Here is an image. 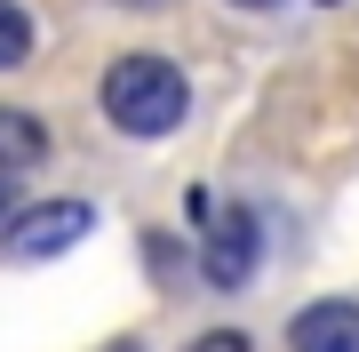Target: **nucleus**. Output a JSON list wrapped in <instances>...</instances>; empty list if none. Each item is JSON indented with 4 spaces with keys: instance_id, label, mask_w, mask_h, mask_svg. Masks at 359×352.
<instances>
[{
    "instance_id": "1",
    "label": "nucleus",
    "mask_w": 359,
    "mask_h": 352,
    "mask_svg": "<svg viewBox=\"0 0 359 352\" xmlns=\"http://www.w3.org/2000/svg\"><path fill=\"white\" fill-rule=\"evenodd\" d=\"M104 120H112L120 136H168L184 129V112H192V80H184L168 56H112L104 65V89H96Z\"/></svg>"
},
{
    "instance_id": "2",
    "label": "nucleus",
    "mask_w": 359,
    "mask_h": 352,
    "mask_svg": "<svg viewBox=\"0 0 359 352\" xmlns=\"http://www.w3.org/2000/svg\"><path fill=\"white\" fill-rule=\"evenodd\" d=\"M88 224H96L88 200H32V209H16L0 224V256L8 264H48V256H65V248L88 240Z\"/></svg>"
},
{
    "instance_id": "3",
    "label": "nucleus",
    "mask_w": 359,
    "mask_h": 352,
    "mask_svg": "<svg viewBox=\"0 0 359 352\" xmlns=\"http://www.w3.org/2000/svg\"><path fill=\"white\" fill-rule=\"evenodd\" d=\"M256 264H264V224L248 216V209H216V216H200V280L208 288H248L256 280Z\"/></svg>"
},
{
    "instance_id": "4",
    "label": "nucleus",
    "mask_w": 359,
    "mask_h": 352,
    "mask_svg": "<svg viewBox=\"0 0 359 352\" xmlns=\"http://www.w3.org/2000/svg\"><path fill=\"white\" fill-rule=\"evenodd\" d=\"M287 352H359V304L351 296H311L287 313Z\"/></svg>"
},
{
    "instance_id": "5",
    "label": "nucleus",
    "mask_w": 359,
    "mask_h": 352,
    "mask_svg": "<svg viewBox=\"0 0 359 352\" xmlns=\"http://www.w3.org/2000/svg\"><path fill=\"white\" fill-rule=\"evenodd\" d=\"M40 160H48V129H40L32 112L0 105V176H16V169H40Z\"/></svg>"
},
{
    "instance_id": "6",
    "label": "nucleus",
    "mask_w": 359,
    "mask_h": 352,
    "mask_svg": "<svg viewBox=\"0 0 359 352\" xmlns=\"http://www.w3.org/2000/svg\"><path fill=\"white\" fill-rule=\"evenodd\" d=\"M25 56H32V16L16 0H0V72H16Z\"/></svg>"
},
{
    "instance_id": "7",
    "label": "nucleus",
    "mask_w": 359,
    "mask_h": 352,
    "mask_svg": "<svg viewBox=\"0 0 359 352\" xmlns=\"http://www.w3.org/2000/svg\"><path fill=\"white\" fill-rule=\"evenodd\" d=\"M184 352H256V337H248V328H208V337H192Z\"/></svg>"
},
{
    "instance_id": "8",
    "label": "nucleus",
    "mask_w": 359,
    "mask_h": 352,
    "mask_svg": "<svg viewBox=\"0 0 359 352\" xmlns=\"http://www.w3.org/2000/svg\"><path fill=\"white\" fill-rule=\"evenodd\" d=\"M16 216V193H8V176H0V224H8Z\"/></svg>"
},
{
    "instance_id": "9",
    "label": "nucleus",
    "mask_w": 359,
    "mask_h": 352,
    "mask_svg": "<svg viewBox=\"0 0 359 352\" xmlns=\"http://www.w3.org/2000/svg\"><path fill=\"white\" fill-rule=\"evenodd\" d=\"M231 8H280V0H231Z\"/></svg>"
},
{
    "instance_id": "10",
    "label": "nucleus",
    "mask_w": 359,
    "mask_h": 352,
    "mask_svg": "<svg viewBox=\"0 0 359 352\" xmlns=\"http://www.w3.org/2000/svg\"><path fill=\"white\" fill-rule=\"evenodd\" d=\"M120 8H168V0H120Z\"/></svg>"
},
{
    "instance_id": "11",
    "label": "nucleus",
    "mask_w": 359,
    "mask_h": 352,
    "mask_svg": "<svg viewBox=\"0 0 359 352\" xmlns=\"http://www.w3.org/2000/svg\"><path fill=\"white\" fill-rule=\"evenodd\" d=\"M112 352H144V344H136V337H120V344H112Z\"/></svg>"
}]
</instances>
